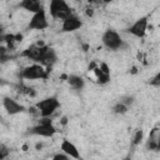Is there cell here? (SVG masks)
I'll list each match as a JSON object with an SVG mask.
<instances>
[{"mask_svg": "<svg viewBox=\"0 0 160 160\" xmlns=\"http://www.w3.org/2000/svg\"><path fill=\"white\" fill-rule=\"evenodd\" d=\"M58 128L54 126V122L51 118H40L38 124L31 126L28 130L29 135H35V136H41V138H52L58 132Z\"/></svg>", "mask_w": 160, "mask_h": 160, "instance_id": "1", "label": "cell"}, {"mask_svg": "<svg viewBox=\"0 0 160 160\" xmlns=\"http://www.w3.org/2000/svg\"><path fill=\"white\" fill-rule=\"evenodd\" d=\"M101 42L102 45L111 51H116V50H122L128 48V44L125 42V40L121 38V35L112 30V29H108L102 32L101 35Z\"/></svg>", "mask_w": 160, "mask_h": 160, "instance_id": "2", "label": "cell"}, {"mask_svg": "<svg viewBox=\"0 0 160 160\" xmlns=\"http://www.w3.org/2000/svg\"><path fill=\"white\" fill-rule=\"evenodd\" d=\"M49 14L52 20H66L72 15V9L65 0H51L49 2Z\"/></svg>", "mask_w": 160, "mask_h": 160, "instance_id": "3", "label": "cell"}, {"mask_svg": "<svg viewBox=\"0 0 160 160\" xmlns=\"http://www.w3.org/2000/svg\"><path fill=\"white\" fill-rule=\"evenodd\" d=\"M49 74H50V69H46L40 64L31 62L30 65L25 66L21 70L20 78L24 80H48Z\"/></svg>", "mask_w": 160, "mask_h": 160, "instance_id": "4", "label": "cell"}, {"mask_svg": "<svg viewBox=\"0 0 160 160\" xmlns=\"http://www.w3.org/2000/svg\"><path fill=\"white\" fill-rule=\"evenodd\" d=\"M35 106L40 111V118H51L60 108V100L56 96H49L39 100Z\"/></svg>", "mask_w": 160, "mask_h": 160, "instance_id": "5", "label": "cell"}, {"mask_svg": "<svg viewBox=\"0 0 160 160\" xmlns=\"http://www.w3.org/2000/svg\"><path fill=\"white\" fill-rule=\"evenodd\" d=\"M50 26L49 24V19H48V14H46V9H42L41 11L31 15V18L29 19L28 22V30H36V31H42L45 29H48Z\"/></svg>", "mask_w": 160, "mask_h": 160, "instance_id": "6", "label": "cell"}, {"mask_svg": "<svg viewBox=\"0 0 160 160\" xmlns=\"http://www.w3.org/2000/svg\"><path fill=\"white\" fill-rule=\"evenodd\" d=\"M148 28H149V18L141 16L129 26L128 32L136 39H144L148 32Z\"/></svg>", "mask_w": 160, "mask_h": 160, "instance_id": "7", "label": "cell"}, {"mask_svg": "<svg viewBox=\"0 0 160 160\" xmlns=\"http://www.w3.org/2000/svg\"><path fill=\"white\" fill-rule=\"evenodd\" d=\"M2 106L5 109V111L12 116V115H18V114H21L24 111H26V108L20 104L19 101H16L15 99L10 98V96H4L2 98Z\"/></svg>", "mask_w": 160, "mask_h": 160, "instance_id": "8", "label": "cell"}, {"mask_svg": "<svg viewBox=\"0 0 160 160\" xmlns=\"http://www.w3.org/2000/svg\"><path fill=\"white\" fill-rule=\"evenodd\" d=\"M82 25H84L82 20H81L78 15L72 14L70 18H68L66 20H64V21L61 22L60 31H61V32H74V31L81 29Z\"/></svg>", "mask_w": 160, "mask_h": 160, "instance_id": "9", "label": "cell"}, {"mask_svg": "<svg viewBox=\"0 0 160 160\" xmlns=\"http://www.w3.org/2000/svg\"><path fill=\"white\" fill-rule=\"evenodd\" d=\"M60 150L74 160H81V154L78 146L69 139H62L60 142Z\"/></svg>", "mask_w": 160, "mask_h": 160, "instance_id": "10", "label": "cell"}, {"mask_svg": "<svg viewBox=\"0 0 160 160\" xmlns=\"http://www.w3.org/2000/svg\"><path fill=\"white\" fill-rule=\"evenodd\" d=\"M18 6L28 12H31L32 15L41 11L44 8V2L42 1H39V0H22L18 4Z\"/></svg>", "mask_w": 160, "mask_h": 160, "instance_id": "11", "label": "cell"}, {"mask_svg": "<svg viewBox=\"0 0 160 160\" xmlns=\"http://www.w3.org/2000/svg\"><path fill=\"white\" fill-rule=\"evenodd\" d=\"M58 62V54H56V51H55V49H52V48H48V50L45 51V54L42 55V58H41V60H40V65H42V66H45L46 69H51L55 64Z\"/></svg>", "mask_w": 160, "mask_h": 160, "instance_id": "12", "label": "cell"}, {"mask_svg": "<svg viewBox=\"0 0 160 160\" xmlns=\"http://www.w3.org/2000/svg\"><path fill=\"white\" fill-rule=\"evenodd\" d=\"M159 141H160V128H154L150 130L148 140H146V149L158 151L159 150Z\"/></svg>", "mask_w": 160, "mask_h": 160, "instance_id": "13", "label": "cell"}, {"mask_svg": "<svg viewBox=\"0 0 160 160\" xmlns=\"http://www.w3.org/2000/svg\"><path fill=\"white\" fill-rule=\"evenodd\" d=\"M68 84L71 89L74 90H82L84 86H85V80L82 76L80 75H76V74H70L69 78H68Z\"/></svg>", "mask_w": 160, "mask_h": 160, "instance_id": "14", "label": "cell"}, {"mask_svg": "<svg viewBox=\"0 0 160 160\" xmlns=\"http://www.w3.org/2000/svg\"><path fill=\"white\" fill-rule=\"evenodd\" d=\"M128 111H129V108H128L126 105H124L122 102H120V101H118V102L112 106V112L116 114V115H124V114H126Z\"/></svg>", "mask_w": 160, "mask_h": 160, "instance_id": "15", "label": "cell"}, {"mask_svg": "<svg viewBox=\"0 0 160 160\" xmlns=\"http://www.w3.org/2000/svg\"><path fill=\"white\" fill-rule=\"evenodd\" d=\"M142 139H144V131L141 129H138L135 131L134 136H132V141L131 142H132L134 146H136V145H140V142L142 141Z\"/></svg>", "mask_w": 160, "mask_h": 160, "instance_id": "16", "label": "cell"}, {"mask_svg": "<svg viewBox=\"0 0 160 160\" xmlns=\"http://www.w3.org/2000/svg\"><path fill=\"white\" fill-rule=\"evenodd\" d=\"M120 102H122L124 105H126L128 108H130L132 104H134V101H135V99H134V96L132 95H124V96H121L120 98V100H119Z\"/></svg>", "mask_w": 160, "mask_h": 160, "instance_id": "17", "label": "cell"}, {"mask_svg": "<svg viewBox=\"0 0 160 160\" xmlns=\"http://www.w3.org/2000/svg\"><path fill=\"white\" fill-rule=\"evenodd\" d=\"M95 80H96V84H99V85H106V84L110 82V75L102 74V75H100L99 78H96Z\"/></svg>", "mask_w": 160, "mask_h": 160, "instance_id": "18", "label": "cell"}, {"mask_svg": "<svg viewBox=\"0 0 160 160\" xmlns=\"http://www.w3.org/2000/svg\"><path fill=\"white\" fill-rule=\"evenodd\" d=\"M9 155H10V149L8 146H5L4 144H1V146H0V160H5Z\"/></svg>", "mask_w": 160, "mask_h": 160, "instance_id": "19", "label": "cell"}, {"mask_svg": "<svg viewBox=\"0 0 160 160\" xmlns=\"http://www.w3.org/2000/svg\"><path fill=\"white\" fill-rule=\"evenodd\" d=\"M70 159H71V158H70V156H68L66 154H64L62 151L54 154V155H52V158H51V160H70Z\"/></svg>", "mask_w": 160, "mask_h": 160, "instance_id": "20", "label": "cell"}, {"mask_svg": "<svg viewBox=\"0 0 160 160\" xmlns=\"http://www.w3.org/2000/svg\"><path fill=\"white\" fill-rule=\"evenodd\" d=\"M149 84H150L151 86H160V71H159L156 75H154V76L150 79Z\"/></svg>", "mask_w": 160, "mask_h": 160, "instance_id": "21", "label": "cell"}, {"mask_svg": "<svg viewBox=\"0 0 160 160\" xmlns=\"http://www.w3.org/2000/svg\"><path fill=\"white\" fill-rule=\"evenodd\" d=\"M99 68H100V70L104 72V74H106V75H110V68H109V65L106 64V62H100L99 64Z\"/></svg>", "mask_w": 160, "mask_h": 160, "instance_id": "22", "label": "cell"}, {"mask_svg": "<svg viewBox=\"0 0 160 160\" xmlns=\"http://www.w3.org/2000/svg\"><path fill=\"white\" fill-rule=\"evenodd\" d=\"M84 14H85L88 18H92V16L95 15V10H94L92 8H85V10H84Z\"/></svg>", "mask_w": 160, "mask_h": 160, "instance_id": "23", "label": "cell"}, {"mask_svg": "<svg viewBox=\"0 0 160 160\" xmlns=\"http://www.w3.org/2000/svg\"><path fill=\"white\" fill-rule=\"evenodd\" d=\"M59 122H60V125L61 126H65V125H68V122H69V119H68V116H61L60 118V120H59Z\"/></svg>", "mask_w": 160, "mask_h": 160, "instance_id": "24", "label": "cell"}, {"mask_svg": "<svg viewBox=\"0 0 160 160\" xmlns=\"http://www.w3.org/2000/svg\"><path fill=\"white\" fill-rule=\"evenodd\" d=\"M15 40H16V42H20L22 40V34H20V32L15 34Z\"/></svg>", "mask_w": 160, "mask_h": 160, "instance_id": "25", "label": "cell"}, {"mask_svg": "<svg viewBox=\"0 0 160 160\" xmlns=\"http://www.w3.org/2000/svg\"><path fill=\"white\" fill-rule=\"evenodd\" d=\"M42 146H44V145H42V142H38V144L35 145V149H36V150H41V149H42Z\"/></svg>", "mask_w": 160, "mask_h": 160, "instance_id": "26", "label": "cell"}, {"mask_svg": "<svg viewBox=\"0 0 160 160\" xmlns=\"http://www.w3.org/2000/svg\"><path fill=\"white\" fill-rule=\"evenodd\" d=\"M138 72V68L136 66H132L131 70H130V74H136Z\"/></svg>", "mask_w": 160, "mask_h": 160, "instance_id": "27", "label": "cell"}, {"mask_svg": "<svg viewBox=\"0 0 160 160\" xmlns=\"http://www.w3.org/2000/svg\"><path fill=\"white\" fill-rule=\"evenodd\" d=\"M159 150H160V141H159Z\"/></svg>", "mask_w": 160, "mask_h": 160, "instance_id": "28", "label": "cell"}]
</instances>
